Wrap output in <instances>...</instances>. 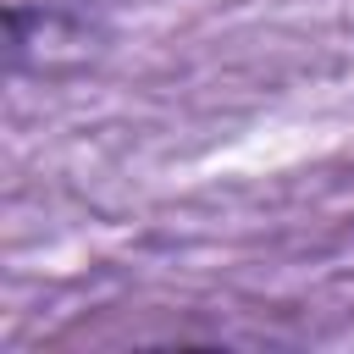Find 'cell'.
Segmentation results:
<instances>
[{
    "label": "cell",
    "instance_id": "6da1fadb",
    "mask_svg": "<svg viewBox=\"0 0 354 354\" xmlns=\"http://www.w3.org/2000/svg\"><path fill=\"white\" fill-rule=\"evenodd\" d=\"M116 0H0L6 11V72L61 77L83 66L111 28Z\"/></svg>",
    "mask_w": 354,
    "mask_h": 354
}]
</instances>
